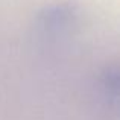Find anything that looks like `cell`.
<instances>
[{"mask_svg":"<svg viewBox=\"0 0 120 120\" xmlns=\"http://www.w3.org/2000/svg\"><path fill=\"white\" fill-rule=\"evenodd\" d=\"M76 8L71 3H56L41 12V23L46 27H61L73 20Z\"/></svg>","mask_w":120,"mask_h":120,"instance_id":"6da1fadb","label":"cell"}]
</instances>
